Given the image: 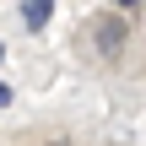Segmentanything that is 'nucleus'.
<instances>
[{"label":"nucleus","instance_id":"obj_1","mask_svg":"<svg viewBox=\"0 0 146 146\" xmlns=\"http://www.w3.org/2000/svg\"><path fill=\"white\" fill-rule=\"evenodd\" d=\"M125 43H130V22H125V11H103V16H92V49H98V60H119Z\"/></svg>","mask_w":146,"mask_h":146},{"label":"nucleus","instance_id":"obj_2","mask_svg":"<svg viewBox=\"0 0 146 146\" xmlns=\"http://www.w3.org/2000/svg\"><path fill=\"white\" fill-rule=\"evenodd\" d=\"M16 16H22V27H27V33H43V27H49V16H54V0H22V11H16Z\"/></svg>","mask_w":146,"mask_h":146},{"label":"nucleus","instance_id":"obj_3","mask_svg":"<svg viewBox=\"0 0 146 146\" xmlns=\"http://www.w3.org/2000/svg\"><path fill=\"white\" fill-rule=\"evenodd\" d=\"M5 103H11V87H5V81H0V108H5Z\"/></svg>","mask_w":146,"mask_h":146},{"label":"nucleus","instance_id":"obj_4","mask_svg":"<svg viewBox=\"0 0 146 146\" xmlns=\"http://www.w3.org/2000/svg\"><path fill=\"white\" fill-rule=\"evenodd\" d=\"M114 5H119V11H130V5H135V0H114Z\"/></svg>","mask_w":146,"mask_h":146},{"label":"nucleus","instance_id":"obj_5","mask_svg":"<svg viewBox=\"0 0 146 146\" xmlns=\"http://www.w3.org/2000/svg\"><path fill=\"white\" fill-rule=\"evenodd\" d=\"M0 65H5V38H0Z\"/></svg>","mask_w":146,"mask_h":146}]
</instances>
